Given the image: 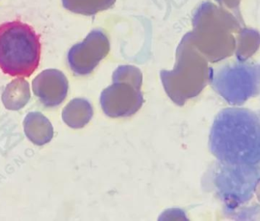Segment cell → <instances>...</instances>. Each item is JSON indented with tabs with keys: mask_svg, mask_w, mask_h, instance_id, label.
<instances>
[{
	"mask_svg": "<svg viewBox=\"0 0 260 221\" xmlns=\"http://www.w3.org/2000/svg\"><path fill=\"white\" fill-rule=\"evenodd\" d=\"M30 98L27 82L22 79H17L7 86L2 100L7 109L18 110L25 106Z\"/></svg>",
	"mask_w": 260,
	"mask_h": 221,
	"instance_id": "obj_11",
	"label": "cell"
},
{
	"mask_svg": "<svg viewBox=\"0 0 260 221\" xmlns=\"http://www.w3.org/2000/svg\"><path fill=\"white\" fill-rule=\"evenodd\" d=\"M209 147L221 163L260 165L259 117L243 108L221 110L212 124Z\"/></svg>",
	"mask_w": 260,
	"mask_h": 221,
	"instance_id": "obj_1",
	"label": "cell"
},
{
	"mask_svg": "<svg viewBox=\"0 0 260 221\" xmlns=\"http://www.w3.org/2000/svg\"><path fill=\"white\" fill-rule=\"evenodd\" d=\"M221 165L215 181L219 194L239 203L247 200L259 179V165Z\"/></svg>",
	"mask_w": 260,
	"mask_h": 221,
	"instance_id": "obj_5",
	"label": "cell"
},
{
	"mask_svg": "<svg viewBox=\"0 0 260 221\" xmlns=\"http://www.w3.org/2000/svg\"><path fill=\"white\" fill-rule=\"evenodd\" d=\"M110 47L106 34L100 29L93 30L82 42L70 49L67 56L69 66L77 76L90 74L108 56Z\"/></svg>",
	"mask_w": 260,
	"mask_h": 221,
	"instance_id": "obj_6",
	"label": "cell"
},
{
	"mask_svg": "<svg viewBox=\"0 0 260 221\" xmlns=\"http://www.w3.org/2000/svg\"><path fill=\"white\" fill-rule=\"evenodd\" d=\"M23 125L26 136L35 145L48 144L53 138V127L51 123L40 112L27 114Z\"/></svg>",
	"mask_w": 260,
	"mask_h": 221,
	"instance_id": "obj_9",
	"label": "cell"
},
{
	"mask_svg": "<svg viewBox=\"0 0 260 221\" xmlns=\"http://www.w3.org/2000/svg\"><path fill=\"white\" fill-rule=\"evenodd\" d=\"M41 44L33 27L20 21L0 25V69L11 76L29 77L39 66Z\"/></svg>",
	"mask_w": 260,
	"mask_h": 221,
	"instance_id": "obj_2",
	"label": "cell"
},
{
	"mask_svg": "<svg viewBox=\"0 0 260 221\" xmlns=\"http://www.w3.org/2000/svg\"><path fill=\"white\" fill-rule=\"evenodd\" d=\"M142 73L134 66H120L113 74V84L101 95L100 102L105 115L111 118L129 117L143 104L141 88Z\"/></svg>",
	"mask_w": 260,
	"mask_h": 221,
	"instance_id": "obj_4",
	"label": "cell"
},
{
	"mask_svg": "<svg viewBox=\"0 0 260 221\" xmlns=\"http://www.w3.org/2000/svg\"><path fill=\"white\" fill-rule=\"evenodd\" d=\"M205 65L193 48L189 33L179 44L172 70H162L160 79L170 99L177 105L197 96L204 84Z\"/></svg>",
	"mask_w": 260,
	"mask_h": 221,
	"instance_id": "obj_3",
	"label": "cell"
},
{
	"mask_svg": "<svg viewBox=\"0 0 260 221\" xmlns=\"http://www.w3.org/2000/svg\"><path fill=\"white\" fill-rule=\"evenodd\" d=\"M254 73L253 69L247 66L225 67L213 74L212 85L230 102H244L256 91L257 79Z\"/></svg>",
	"mask_w": 260,
	"mask_h": 221,
	"instance_id": "obj_7",
	"label": "cell"
},
{
	"mask_svg": "<svg viewBox=\"0 0 260 221\" xmlns=\"http://www.w3.org/2000/svg\"><path fill=\"white\" fill-rule=\"evenodd\" d=\"M64 8L83 15H93L114 6L116 0H62Z\"/></svg>",
	"mask_w": 260,
	"mask_h": 221,
	"instance_id": "obj_12",
	"label": "cell"
},
{
	"mask_svg": "<svg viewBox=\"0 0 260 221\" xmlns=\"http://www.w3.org/2000/svg\"><path fill=\"white\" fill-rule=\"evenodd\" d=\"M32 90L43 105L54 108L67 98L69 82L65 75L59 70H46L34 79Z\"/></svg>",
	"mask_w": 260,
	"mask_h": 221,
	"instance_id": "obj_8",
	"label": "cell"
},
{
	"mask_svg": "<svg viewBox=\"0 0 260 221\" xmlns=\"http://www.w3.org/2000/svg\"><path fill=\"white\" fill-rule=\"evenodd\" d=\"M93 116V108L87 99H73L62 110L64 122L72 128L79 129L85 127Z\"/></svg>",
	"mask_w": 260,
	"mask_h": 221,
	"instance_id": "obj_10",
	"label": "cell"
}]
</instances>
